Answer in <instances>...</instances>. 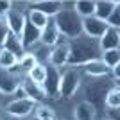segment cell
<instances>
[{
    "instance_id": "cell-1",
    "label": "cell",
    "mask_w": 120,
    "mask_h": 120,
    "mask_svg": "<svg viewBox=\"0 0 120 120\" xmlns=\"http://www.w3.org/2000/svg\"><path fill=\"white\" fill-rule=\"evenodd\" d=\"M68 47H70V56H68V66H82L90 61L100 59L102 50L99 47V41L91 40L88 36L81 34L74 40H68Z\"/></svg>"
},
{
    "instance_id": "cell-2",
    "label": "cell",
    "mask_w": 120,
    "mask_h": 120,
    "mask_svg": "<svg viewBox=\"0 0 120 120\" xmlns=\"http://www.w3.org/2000/svg\"><path fill=\"white\" fill-rule=\"evenodd\" d=\"M115 86L113 79L109 75L108 77H97V79H82V84H81L79 91L82 93L81 99L90 102L97 111L100 108H104V99H106V93Z\"/></svg>"
},
{
    "instance_id": "cell-3",
    "label": "cell",
    "mask_w": 120,
    "mask_h": 120,
    "mask_svg": "<svg viewBox=\"0 0 120 120\" xmlns=\"http://www.w3.org/2000/svg\"><path fill=\"white\" fill-rule=\"evenodd\" d=\"M52 20L59 30V34L66 40H74L82 34V20L77 16L74 7H63Z\"/></svg>"
},
{
    "instance_id": "cell-4",
    "label": "cell",
    "mask_w": 120,
    "mask_h": 120,
    "mask_svg": "<svg viewBox=\"0 0 120 120\" xmlns=\"http://www.w3.org/2000/svg\"><path fill=\"white\" fill-rule=\"evenodd\" d=\"M82 72L77 66H66L61 70V82H59V100H72L82 84Z\"/></svg>"
},
{
    "instance_id": "cell-5",
    "label": "cell",
    "mask_w": 120,
    "mask_h": 120,
    "mask_svg": "<svg viewBox=\"0 0 120 120\" xmlns=\"http://www.w3.org/2000/svg\"><path fill=\"white\" fill-rule=\"evenodd\" d=\"M36 109V102L30 99H9L2 106V113L13 120L29 118Z\"/></svg>"
},
{
    "instance_id": "cell-6",
    "label": "cell",
    "mask_w": 120,
    "mask_h": 120,
    "mask_svg": "<svg viewBox=\"0 0 120 120\" xmlns=\"http://www.w3.org/2000/svg\"><path fill=\"white\" fill-rule=\"evenodd\" d=\"M27 2H22V7H18L16 2H13V7L11 11L5 15V25H7V30L13 32L15 36H20L22 30H23V25L27 22Z\"/></svg>"
},
{
    "instance_id": "cell-7",
    "label": "cell",
    "mask_w": 120,
    "mask_h": 120,
    "mask_svg": "<svg viewBox=\"0 0 120 120\" xmlns=\"http://www.w3.org/2000/svg\"><path fill=\"white\" fill-rule=\"evenodd\" d=\"M59 82H61V68L47 65V77L43 81V91L49 100H59Z\"/></svg>"
},
{
    "instance_id": "cell-8",
    "label": "cell",
    "mask_w": 120,
    "mask_h": 120,
    "mask_svg": "<svg viewBox=\"0 0 120 120\" xmlns=\"http://www.w3.org/2000/svg\"><path fill=\"white\" fill-rule=\"evenodd\" d=\"M68 56H70V47H68V40L61 36V40L56 43L52 49H50L49 54V63L47 65H52L56 68H66L68 66Z\"/></svg>"
},
{
    "instance_id": "cell-9",
    "label": "cell",
    "mask_w": 120,
    "mask_h": 120,
    "mask_svg": "<svg viewBox=\"0 0 120 120\" xmlns=\"http://www.w3.org/2000/svg\"><path fill=\"white\" fill-rule=\"evenodd\" d=\"M22 77L23 75H18L11 70L0 68V95L11 99L13 93L16 91V88L22 84Z\"/></svg>"
},
{
    "instance_id": "cell-10",
    "label": "cell",
    "mask_w": 120,
    "mask_h": 120,
    "mask_svg": "<svg viewBox=\"0 0 120 120\" xmlns=\"http://www.w3.org/2000/svg\"><path fill=\"white\" fill-rule=\"evenodd\" d=\"M106 30H108V23L99 20V18H95V16H90V18L82 20V34L91 38V40L99 41Z\"/></svg>"
},
{
    "instance_id": "cell-11",
    "label": "cell",
    "mask_w": 120,
    "mask_h": 120,
    "mask_svg": "<svg viewBox=\"0 0 120 120\" xmlns=\"http://www.w3.org/2000/svg\"><path fill=\"white\" fill-rule=\"evenodd\" d=\"M27 9L38 11L49 18H54L63 9V5H61V0H40V2H27Z\"/></svg>"
},
{
    "instance_id": "cell-12",
    "label": "cell",
    "mask_w": 120,
    "mask_h": 120,
    "mask_svg": "<svg viewBox=\"0 0 120 120\" xmlns=\"http://www.w3.org/2000/svg\"><path fill=\"white\" fill-rule=\"evenodd\" d=\"M72 116L74 120H97L99 116V111L86 100L79 99L74 104V109H72Z\"/></svg>"
},
{
    "instance_id": "cell-13",
    "label": "cell",
    "mask_w": 120,
    "mask_h": 120,
    "mask_svg": "<svg viewBox=\"0 0 120 120\" xmlns=\"http://www.w3.org/2000/svg\"><path fill=\"white\" fill-rule=\"evenodd\" d=\"M79 68L82 72V77H86V79H97V77H108L109 75V68L100 59L90 61V63H86V65L79 66Z\"/></svg>"
},
{
    "instance_id": "cell-14",
    "label": "cell",
    "mask_w": 120,
    "mask_h": 120,
    "mask_svg": "<svg viewBox=\"0 0 120 120\" xmlns=\"http://www.w3.org/2000/svg\"><path fill=\"white\" fill-rule=\"evenodd\" d=\"M22 88H23L25 95H27V99L34 100L36 104H41V102H45L47 97H45V91H43V88H41L40 84H36V82H32V81L27 77V75H23L22 77Z\"/></svg>"
},
{
    "instance_id": "cell-15",
    "label": "cell",
    "mask_w": 120,
    "mask_h": 120,
    "mask_svg": "<svg viewBox=\"0 0 120 120\" xmlns=\"http://www.w3.org/2000/svg\"><path fill=\"white\" fill-rule=\"evenodd\" d=\"M59 40H61V34H59V30H57V27H56L54 20L50 18L49 23H47L40 32V43L43 47H47V49H52Z\"/></svg>"
},
{
    "instance_id": "cell-16",
    "label": "cell",
    "mask_w": 120,
    "mask_h": 120,
    "mask_svg": "<svg viewBox=\"0 0 120 120\" xmlns=\"http://www.w3.org/2000/svg\"><path fill=\"white\" fill-rule=\"evenodd\" d=\"M99 47L102 52H106V50H120V29L108 27V30L99 40Z\"/></svg>"
},
{
    "instance_id": "cell-17",
    "label": "cell",
    "mask_w": 120,
    "mask_h": 120,
    "mask_svg": "<svg viewBox=\"0 0 120 120\" xmlns=\"http://www.w3.org/2000/svg\"><path fill=\"white\" fill-rule=\"evenodd\" d=\"M40 32H41L40 29H36L34 25H30L29 22H25L23 30H22V34H20V40H22V45H23L25 52H29L34 45L40 43Z\"/></svg>"
},
{
    "instance_id": "cell-18",
    "label": "cell",
    "mask_w": 120,
    "mask_h": 120,
    "mask_svg": "<svg viewBox=\"0 0 120 120\" xmlns=\"http://www.w3.org/2000/svg\"><path fill=\"white\" fill-rule=\"evenodd\" d=\"M2 49H5V50H9V52H13V54H15L18 59H20L22 56L25 54L20 36H15L13 32H7V36H5L4 43H2Z\"/></svg>"
},
{
    "instance_id": "cell-19",
    "label": "cell",
    "mask_w": 120,
    "mask_h": 120,
    "mask_svg": "<svg viewBox=\"0 0 120 120\" xmlns=\"http://www.w3.org/2000/svg\"><path fill=\"white\" fill-rule=\"evenodd\" d=\"M116 4L118 2H113V0H95V13H93V16L106 22L109 18V15L113 13Z\"/></svg>"
},
{
    "instance_id": "cell-20",
    "label": "cell",
    "mask_w": 120,
    "mask_h": 120,
    "mask_svg": "<svg viewBox=\"0 0 120 120\" xmlns=\"http://www.w3.org/2000/svg\"><path fill=\"white\" fill-rule=\"evenodd\" d=\"M74 11L77 13L81 20L90 18L95 13V0H75L74 2Z\"/></svg>"
},
{
    "instance_id": "cell-21",
    "label": "cell",
    "mask_w": 120,
    "mask_h": 120,
    "mask_svg": "<svg viewBox=\"0 0 120 120\" xmlns=\"http://www.w3.org/2000/svg\"><path fill=\"white\" fill-rule=\"evenodd\" d=\"M32 115L40 120H54L57 116V111H56L54 106L47 104V102H41V104H36V109Z\"/></svg>"
},
{
    "instance_id": "cell-22",
    "label": "cell",
    "mask_w": 120,
    "mask_h": 120,
    "mask_svg": "<svg viewBox=\"0 0 120 120\" xmlns=\"http://www.w3.org/2000/svg\"><path fill=\"white\" fill-rule=\"evenodd\" d=\"M27 77H29L32 82H36V84H43V81H45L47 77V65H34L32 68H30L29 72H27Z\"/></svg>"
},
{
    "instance_id": "cell-23",
    "label": "cell",
    "mask_w": 120,
    "mask_h": 120,
    "mask_svg": "<svg viewBox=\"0 0 120 120\" xmlns=\"http://www.w3.org/2000/svg\"><path fill=\"white\" fill-rule=\"evenodd\" d=\"M100 61L104 63L108 68H115V66H120V50H106L100 54Z\"/></svg>"
},
{
    "instance_id": "cell-24",
    "label": "cell",
    "mask_w": 120,
    "mask_h": 120,
    "mask_svg": "<svg viewBox=\"0 0 120 120\" xmlns=\"http://www.w3.org/2000/svg\"><path fill=\"white\" fill-rule=\"evenodd\" d=\"M49 16H45V15H41V13H38V11H32V9H29L27 11V22H29L30 25H34L36 29H43L47 23H49Z\"/></svg>"
},
{
    "instance_id": "cell-25",
    "label": "cell",
    "mask_w": 120,
    "mask_h": 120,
    "mask_svg": "<svg viewBox=\"0 0 120 120\" xmlns=\"http://www.w3.org/2000/svg\"><path fill=\"white\" fill-rule=\"evenodd\" d=\"M18 65V57H16L13 52L5 50L0 47V68H5V70H11L13 66Z\"/></svg>"
},
{
    "instance_id": "cell-26",
    "label": "cell",
    "mask_w": 120,
    "mask_h": 120,
    "mask_svg": "<svg viewBox=\"0 0 120 120\" xmlns=\"http://www.w3.org/2000/svg\"><path fill=\"white\" fill-rule=\"evenodd\" d=\"M104 108H120V86L115 84L104 99Z\"/></svg>"
},
{
    "instance_id": "cell-27",
    "label": "cell",
    "mask_w": 120,
    "mask_h": 120,
    "mask_svg": "<svg viewBox=\"0 0 120 120\" xmlns=\"http://www.w3.org/2000/svg\"><path fill=\"white\" fill-rule=\"evenodd\" d=\"M34 65H38V61H36V57H34L32 52H25L20 59H18V68H20L22 74H25V75H27V72H29Z\"/></svg>"
},
{
    "instance_id": "cell-28",
    "label": "cell",
    "mask_w": 120,
    "mask_h": 120,
    "mask_svg": "<svg viewBox=\"0 0 120 120\" xmlns=\"http://www.w3.org/2000/svg\"><path fill=\"white\" fill-rule=\"evenodd\" d=\"M106 23H108V27L120 29V4L115 5V9H113V13L109 15V18L106 20Z\"/></svg>"
},
{
    "instance_id": "cell-29",
    "label": "cell",
    "mask_w": 120,
    "mask_h": 120,
    "mask_svg": "<svg viewBox=\"0 0 120 120\" xmlns=\"http://www.w3.org/2000/svg\"><path fill=\"white\" fill-rule=\"evenodd\" d=\"M104 118L120 120V108H106L104 109Z\"/></svg>"
},
{
    "instance_id": "cell-30",
    "label": "cell",
    "mask_w": 120,
    "mask_h": 120,
    "mask_svg": "<svg viewBox=\"0 0 120 120\" xmlns=\"http://www.w3.org/2000/svg\"><path fill=\"white\" fill-rule=\"evenodd\" d=\"M11 7H13V2H9V0H0V18H5V15L11 11Z\"/></svg>"
},
{
    "instance_id": "cell-31",
    "label": "cell",
    "mask_w": 120,
    "mask_h": 120,
    "mask_svg": "<svg viewBox=\"0 0 120 120\" xmlns=\"http://www.w3.org/2000/svg\"><path fill=\"white\" fill-rule=\"evenodd\" d=\"M7 25H5V20L4 18H0V47H2V43H4L5 40V36H7Z\"/></svg>"
},
{
    "instance_id": "cell-32",
    "label": "cell",
    "mask_w": 120,
    "mask_h": 120,
    "mask_svg": "<svg viewBox=\"0 0 120 120\" xmlns=\"http://www.w3.org/2000/svg\"><path fill=\"white\" fill-rule=\"evenodd\" d=\"M27 120H40V118H36L34 115H30V116H29V118H27Z\"/></svg>"
},
{
    "instance_id": "cell-33",
    "label": "cell",
    "mask_w": 120,
    "mask_h": 120,
    "mask_svg": "<svg viewBox=\"0 0 120 120\" xmlns=\"http://www.w3.org/2000/svg\"><path fill=\"white\" fill-rule=\"evenodd\" d=\"M54 120H68V118H63V116H56Z\"/></svg>"
},
{
    "instance_id": "cell-34",
    "label": "cell",
    "mask_w": 120,
    "mask_h": 120,
    "mask_svg": "<svg viewBox=\"0 0 120 120\" xmlns=\"http://www.w3.org/2000/svg\"><path fill=\"white\" fill-rule=\"evenodd\" d=\"M97 120H109V118H104V116H102V118H97Z\"/></svg>"
},
{
    "instance_id": "cell-35",
    "label": "cell",
    "mask_w": 120,
    "mask_h": 120,
    "mask_svg": "<svg viewBox=\"0 0 120 120\" xmlns=\"http://www.w3.org/2000/svg\"><path fill=\"white\" fill-rule=\"evenodd\" d=\"M7 120H13V118H9V116H7Z\"/></svg>"
},
{
    "instance_id": "cell-36",
    "label": "cell",
    "mask_w": 120,
    "mask_h": 120,
    "mask_svg": "<svg viewBox=\"0 0 120 120\" xmlns=\"http://www.w3.org/2000/svg\"><path fill=\"white\" fill-rule=\"evenodd\" d=\"M0 115H2V109H0Z\"/></svg>"
}]
</instances>
